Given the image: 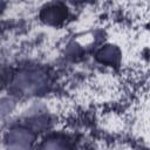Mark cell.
Here are the masks:
<instances>
[{"mask_svg":"<svg viewBox=\"0 0 150 150\" xmlns=\"http://www.w3.org/2000/svg\"><path fill=\"white\" fill-rule=\"evenodd\" d=\"M40 9H41L40 12L41 20L49 25H59L68 16L67 6L60 2L46 4Z\"/></svg>","mask_w":150,"mask_h":150,"instance_id":"obj_1","label":"cell"}]
</instances>
